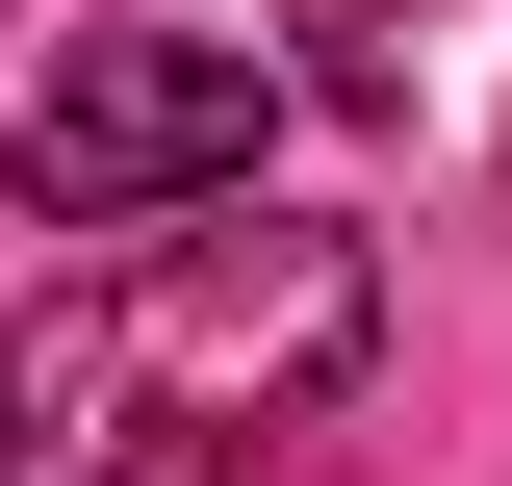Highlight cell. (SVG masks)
<instances>
[{
    "label": "cell",
    "mask_w": 512,
    "mask_h": 486,
    "mask_svg": "<svg viewBox=\"0 0 512 486\" xmlns=\"http://www.w3.org/2000/svg\"><path fill=\"white\" fill-rule=\"evenodd\" d=\"M384 256L333 205H154L77 231L26 359H0V486H256L282 435L359 384Z\"/></svg>",
    "instance_id": "1"
},
{
    "label": "cell",
    "mask_w": 512,
    "mask_h": 486,
    "mask_svg": "<svg viewBox=\"0 0 512 486\" xmlns=\"http://www.w3.org/2000/svg\"><path fill=\"white\" fill-rule=\"evenodd\" d=\"M256 128H282V77L231 26H128L103 0V26H52L0 180H26V231H154V205H256Z\"/></svg>",
    "instance_id": "2"
},
{
    "label": "cell",
    "mask_w": 512,
    "mask_h": 486,
    "mask_svg": "<svg viewBox=\"0 0 512 486\" xmlns=\"http://www.w3.org/2000/svg\"><path fill=\"white\" fill-rule=\"evenodd\" d=\"M282 26H308V77H333V103H384V77H410V0H282Z\"/></svg>",
    "instance_id": "3"
}]
</instances>
